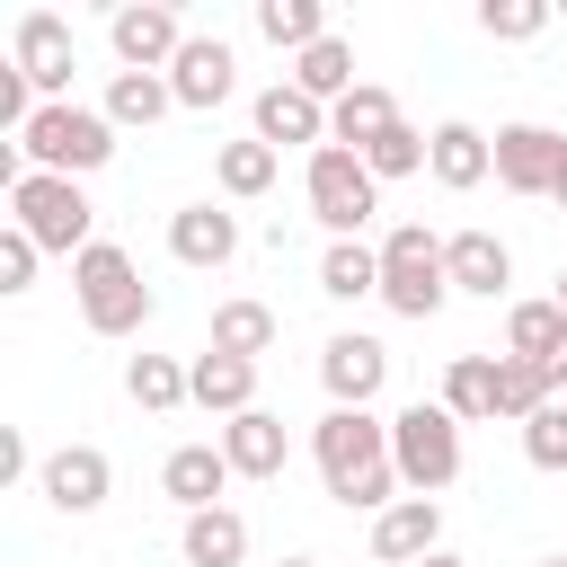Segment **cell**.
<instances>
[{"instance_id": "6da1fadb", "label": "cell", "mask_w": 567, "mask_h": 567, "mask_svg": "<svg viewBox=\"0 0 567 567\" xmlns=\"http://www.w3.org/2000/svg\"><path fill=\"white\" fill-rule=\"evenodd\" d=\"M310 461L328 478V496L346 514H390L399 505V461H390V425L372 408H328L310 425Z\"/></svg>"}, {"instance_id": "7a4b0ae2", "label": "cell", "mask_w": 567, "mask_h": 567, "mask_svg": "<svg viewBox=\"0 0 567 567\" xmlns=\"http://www.w3.org/2000/svg\"><path fill=\"white\" fill-rule=\"evenodd\" d=\"M9 221H18L44 257H89V248H97V204L80 195V177L27 168V177L9 186Z\"/></svg>"}, {"instance_id": "3957f363", "label": "cell", "mask_w": 567, "mask_h": 567, "mask_svg": "<svg viewBox=\"0 0 567 567\" xmlns=\"http://www.w3.org/2000/svg\"><path fill=\"white\" fill-rule=\"evenodd\" d=\"M71 292H80V319L97 337H142L151 328V284H142L133 248H115V239H97L89 257H71Z\"/></svg>"}, {"instance_id": "277c9868", "label": "cell", "mask_w": 567, "mask_h": 567, "mask_svg": "<svg viewBox=\"0 0 567 567\" xmlns=\"http://www.w3.org/2000/svg\"><path fill=\"white\" fill-rule=\"evenodd\" d=\"M18 151H27V168H44V177H89V168L115 159V124H106V106L62 97V106H35V124L18 133Z\"/></svg>"}, {"instance_id": "5b68a950", "label": "cell", "mask_w": 567, "mask_h": 567, "mask_svg": "<svg viewBox=\"0 0 567 567\" xmlns=\"http://www.w3.org/2000/svg\"><path fill=\"white\" fill-rule=\"evenodd\" d=\"M301 195H310V221H319L328 239H363V221L381 213V177H372L363 151H346V142H319V151H310Z\"/></svg>"}, {"instance_id": "8992f818", "label": "cell", "mask_w": 567, "mask_h": 567, "mask_svg": "<svg viewBox=\"0 0 567 567\" xmlns=\"http://www.w3.org/2000/svg\"><path fill=\"white\" fill-rule=\"evenodd\" d=\"M390 461H399V487L408 496H443L461 478V416L443 399H416L390 416Z\"/></svg>"}, {"instance_id": "52a82bcc", "label": "cell", "mask_w": 567, "mask_h": 567, "mask_svg": "<svg viewBox=\"0 0 567 567\" xmlns=\"http://www.w3.org/2000/svg\"><path fill=\"white\" fill-rule=\"evenodd\" d=\"M381 301H390L399 319H434V310L452 301V275H443V239H434L425 221H399V230L381 239Z\"/></svg>"}, {"instance_id": "ba28073f", "label": "cell", "mask_w": 567, "mask_h": 567, "mask_svg": "<svg viewBox=\"0 0 567 567\" xmlns=\"http://www.w3.org/2000/svg\"><path fill=\"white\" fill-rule=\"evenodd\" d=\"M106 44H115L124 71H168V62L186 53V18H177L168 0H124V9L106 18Z\"/></svg>"}, {"instance_id": "9c48e42d", "label": "cell", "mask_w": 567, "mask_h": 567, "mask_svg": "<svg viewBox=\"0 0 567 567\" xmlns=\"http://www.w3.org/2000/svg\"><path fill=\"white\" fill-rule=\"evenodd\" d=\"M9 62L35 80L44 106H62V97H71V71H80V44H71V27H62L53 9H27L18 35H9Z\"/></svg>"}, {"instance_id": "30bf717a", "label": "cell", "mask_w": 567, "mask_h": 567, "mask_svg": "<svg viewBox=\"0 0 567 567\" xmlns=\"http://www.w3.org/2000/svg\"><path fill=\"white\" fill-rule=\"evenodd\" d=\"M381 381H390V346H381V337L346 328V337L319 346V390H328V408H372Z\"/></svg>"}, {"instance_id": "8fae6325", "label": "cell", "mask_w": 567, "mask_h": 567, "mask_svg": "<svg viewBox=\"0 0 567 567\" xmlns=\"http://www.w3.org/2000/svg\"><path fill=\"white\" fill-rule=\"evenodd\" d=\"M35 496H44L53 514H97V505L115 496V461H106L97 443H62V452H44Z\"/></svg>"}, {"instance_id": "7c38bea8", "label": "cell", "mask_w": 567, "mask_h": 567, "mask_svg": "<svg viewBox=\"0 0 567 567\" xmlns=\"http://www.w3.org/2000/svg\"><path fill=\"white\" fill-rule=\"evenodd\" d=\"M567 168V133L549 124H496V186L505 195H549Z\"/></svg>"}, {"instance_id": "4fadbf2b", "label": "cell", "mask_w": 567, "mask_h": 567, "mask_svg": "<svg viewBox=\"0 0 567 567\" xmlns=\"http://www.w3.org/2000/svg\"><path fill=\"white\" fill-rule=\"evenodd\" d=\"M443 549V496H399L390 514H372V558L381 567H425Z\"/></svg>"}, {"instance_id": "5bb4252c", "label": "cell", "mask_w": 567, "mask_h": 567, "mask_svg": "<svg viewBox=\"0 0 567 567\" xmlns=\"http://www.w3.org/2000/svg\"><path fill=\"white\" fill-rule=\"evenodd\" d=\"M443 275H452V292H470V301H505V292H514V248H505L496 230H452V239H443Z\"/></svg>"}, {"instance_id": "9a60e30c", "label": "cell", "mask_w": 567, "mask_h": 567, "mask_svg": "<svg viewBox=\"0 0 567 567\" xmlns=\"http://www.w3.org/2000/svg\"><path fill=\"white\" fill-rule=\"evenodd\" d=\"M168 257L195 266V275L230 266V257H239V213H221V204H177V213H168Z\"/></svg>"}, {"instance_id": "2e32d148", "label": "cell", "mask_w": 567, "mask_h": 567, "mask_svg": "<svg viewBox=\"0 0 567 567\" xmlns=\"http://www.w3.org/2000/svg\"><path fill=\"white\" fill-rule=\"evenodd\" d=\"M425 168H434V186H452V195H470L478 177H496V133H478V124H434L425 133Z\"/></svg>"}, {"instance_id": "e0dca14e", "label": "cell", "mask_w": 567, "mask_h": 567, "mask_svg": "<svg viewBox=\"0 0 567 567\" xmlns=\"http://www.w3.org/2000/svg\"><path fill=\"white\" fill-rule=\"evenodd\" d=\"M239 470L221 461V443H177L168 461H159V496L177 505V514H204V505H221V487H230Z\"/></svg>"}, {"instance_id": "ac0fdd59", "label": "cell", "mask_w": 567, "mask_h": 567, "mask_svg": "<svg viewBox=\"0 0 567 567\" xmlns=\"http://www.w3.org/2000/svg\"><path fill=\"white\" fill-rule=\"evenodd\" d=\"M168 89H177V106H221L230 89H239V62H230V44L221 35H186V53L168 62Z\"/></svg>"}, {"instance_id": "d6986e66", "label": "cell", "mask_w": 567, "mask_h": 567, "mask_svg": "<svg viewBox=\"0 0 567 567\" xmlns=\"http://www.w3.org/2000/svg\"><path fill=\"white\" fill-rule=\"evenodd\" d=\"M257 142H266V151H292V142L319 151V142H328V106L301 97L292 80H275V89H257Z\"/></svg>"}, {"instance_id": "ffe728a7", "label": "cell", "mask_w": 567, "mask_h": 567, "mask_svg": "<svg viewBox=\"0 0 567 567\" xmlns=\"http://www.w3.org/2000/svg\"><path fill=\"white\" fill-rule=\"evenodd\" d=\"M221 461H230L239 478H284V461H292V434H284V416H275V408H248V416H230V425H221Z\"/></svg>"}, {"instance_id": "44dd1931", "label": "cell", "mask_w": 567, "mask_h": 567, "mask_svg": "<svg viewBox=\"0 0 567 567\" xmlns=\"http://www.w3.org/2000/svg\"><path fill=\"white\" fill-rule=\"evenodd\" d=\"M186 399H195V408H213V416L230 425V416H248V408H257V363H239V354H213V346H204V354L186 363Z\"/></svg>"}, {"instance_id": "7402d4cb", "label": "cell", "mask_w": 567, "mask_h": 567, "mask_svg": "<svg viewBox=\"0 0 567 567\" xmlns=\"http://www.w3.org/2000/svg\"><path fill=\"white\" fill-rule=\"evenodd\" d=\"M177 549H186V567H239L248 558V514L239 505H204V514H186Z\"/></svg>"}, {"instance_id": "603a6c76", "label": "cell", "mask_w": 567, "mask_h": 567, "mask_svg": "<svg viewBox=\"0 0 567 567\" xmlns=\"http://www.w3.org/2000/svg\"><path fill=\"white\" fill-rule=\"evenodd\" d=\"M390 124H408V115H399V97H390L381 80H363L354 97H337V106H328V142H346V151H372Z\"/></svg>"}, {"instance_id": "cb8c5ba5", "label": "cell", "mask_w": 567, "mask_h": 567, "mask_svg": "<svg viewBox=\"0 0 567 567\" xmlns=\"http://www.w3.org/2000/svg\"><path fill=\"white\" fill-rule=\"evenodd\" d=\"M292 89H301V97H319V106L354 97V89H363V80H354V44H346V35H319V44L292 62Z\"/></svg>"}, {"instance_id": "d4e9b609", "label": "cell", "mask_w": 567, "mask_h": 567, "mask_svg": "<svg viewBox=\"0 0 567 567\" xmlns=\"http://www.w3.org/2000/svg\"><path fill=\"white\" fill-rule=\"evenodd\" d=\"M168 106H177L168 71H115V80H106V124H115V133H124V124H142V133H151Z\"/></svg>"}, {"instance_id": "484cf974", "label": "cell", "mask_w": 567, "mask_h": 567, "mask_svg": "<svg viewBox=\"0 0 567 567\" xmlns=\"http://www.w3.org/2000/svg\"><path fill=\"white\" fill-rule=\"evenodd\" d=\"M443 408L461 425H496V354H452L443 363Z\"/></svg>"}, {"instance_id": "4316f807", "label": "cell", "mask_w": 567, "mask_h": 567, "mask_svg": "<svg viewBox=\"0 0 567 567\" xmlns=\"http://www.w3.org/2000/svg\"><path fill=\"white\" fill-rule=\"evenodd\" d=\"M558 346H567V310H558V301H514V310H505V354L558 363Z\"/></svg>"}, {"instance_id": "83f0119b", "label": "cell", "mask_w": 567, "mask_h": 567, "mask_svg": "<svg viewBox=\"0 0 567 567\" xmlns=\"http://www.w3.org/2000/svg\"><path fill=\"white\" fill-rule=\"evenodd\" d=\"M257 35H266V44H284V53L301 62V53H310L319 35H337V27H328V9H319V0H257Z\"/></svg>"}, {"instance_id": "f1b7e54d", "label": "cell", "mask_w": 567, "mask_h": 567, "mask_svg": "<svg viewBox=\"0 0 567 567\" xmlns=\"http://www.w3.org/2000/svg\"><path fill=\"white\" fill-rule=\"evenodd\" d=\"M319 292H328V301H363V292H381V248H363V239H328V257H319Z\"/></svg>"}, {"instance_id": "f546056e", "label": "cell", "mask_w": 567, "mask_h": 567, "mask_svg": "<svg viewBox=\"0 0 567 567\" xmlns=\"http://www.w3.org/2000/svg\"><path fill=\"white\" fill-rule=\"evenodd\" d=\"M558 399V381H549V363H523V354H496V416H514V425H532L540 408Z\"/></svg>"}, {"instance_id": "4dcf8cb0", "label": "cell", "mask_w": 567, "mask_h": 567, "mask_svg": "<svg viewBox=\"0 0 567 567\" xmlns=\"http://www.w3.org/2000/svg\"><path fill=\"white\" fill-rule=\"evenodd\" d=\"M266 346H275V310H266V301H221V310H213V354L257 363Z\"/></svg>"}, {"instance_id": "1f68e13d", "label": "cell", "mask_w": 567, "mask_h": 567, "mask_svg": "<svg viewBox=\"0 0 567 567\" xmlns=\"http://www.w3.org/2000/svg\"><path fill=\"white\" fill-rule=\"evenodd\" d=\"M124 399L151 408V416L186 408V363H177V354H133V363H124Z\"/></svg>"}, {"instance_id": "d6a6232c", "label": "cell", "mask_w": 567, "mask_h": 567, "mask_svg": "<svg viewBox=\"0 0 567 567\" xmlns=\"http://www.w3.org/2000/svg\"><path fill=\"white\" fill-rule=\"evenodd\" d=\"M275 159H284V151H266V142L248 133V142H221V151H213V177H221V195H239V204H248V195H266V186H275Z\"/></svg>"}, {"instance_id": "836d02e7", "label": "cell", "mask_w": 567, "mask_h": 567, "mask_svg": "<svg viewBox=\"0 0 567 567\" xmlns=\"http://www.w3.org/2000/svg\"><path fill=\"white\" fill-rule=\"evenodd\" d=\"M549 27V0H478V35H496V44H532Z\"/></svg>"}, {"instance_id": "e575fe53", "label": "cell", "mask_w": 567, "mask_h": 567, "mask_svg": "<svg viewBox=\"0 0 567 567\" xmlns=\"http://www.w3.org/2000/svg\"><path fill=\"white\" fill-rule=\"evenodd\" d=\"M363 168H372L381 186H390V177H416V168H425V133H416V124H390V133L363 151Z\"/></svg>"}, {"instance_id": "d590c367", "label": "cell", "mask_w": 567, "mask_h": 567, "mask_svg": "<svg viewBox=\"0 0 567 567\" xmlns=\"http://www.w3.org/2000/svg\"><path fill=\"white\" fill-rule=\"evenodd\" d=\"M523 461H532V470H567V399H549V408L523 425Z\"/></svg>"}, {"instance_id": "8d00e7d4", "label": "cell", "mask_w": 567, "mask_h": 567, "mask_svg": "<svg viewBox=\"0 0 567 567\" xmlns=\"http://www.w3.org/2000/svg\"><path fill=\"white\" fill-rule=\"evenodd\" d=\"M35 257H44V248L9 221V230H0V292H35Z\"/></svg>"}, {"instance_id": "74e56055", "label": "cell", "mask_w": 567, "mask_h": 567, "mask_svg": "<svg viewBox=\"0 0 567 567\" xmlns=\"http://www.w3.org/2000/svg\"><path fill=\"white\" fill-rule=\"evenodd\" d=\"M27 470H44V461L27 452V434H18V425H0V478H27Z\"/></svg>"}, {"instance_id": "f35d334b", "label": "cell", "mask_w": 567, "mask_h": 567, "mask_svg": "<svg viewBox=\"0 0 567 567\" xmlns=\"http://www.w3.org/2000/svg\"><path fill=\"white\" fill-rule=\"evenodd\" d=\"M549 204H558V213H567V168H558V186H549Z\"/></svg>"}, {"instance_id": "ab89813d", "label": "cell", "mask_w": 567, "mask_h": 567, "mask_svg": "<svg viewBox=\"0 0 567 567\" xmlns=\"http://www.w3.org/2000/svg\"><path fill=\"white\" fill-rule=\"evenodd\" d=\"M425 567H470V558H452V549H434V558H425Z\"/></svg>"}, {"instance_id": "60d3db41", "label": "cell", "mask_w": 567, "mask_h": 567, "mask_svg": "<svg viewBox=\"0 0 567 567\" xmlns=\"http://www.w3.org/2000/svg\"><path fill=\"white\" fill-rule=\"evenodd\" d=\"M549 301H558V310H567V266H558V292H549Z\"/></svg>"}, {"instance_id": "b9f144b4", "label": "cell", "mask_w": 567, "mask_h": 567, "mask_svg": "<svg viewBox=\"0 0 567 567\" xmlns=\"http://www.w3.org/2000/svg\"><path fill=\"white\" fill-rule=\"evenodd\" d=\"M275 567H319V558H275Z\"/></svg>"}, {"instance_id": "7bdbcfd3", "label": "cell", "mask_w": 567, "mask_h": 567, "mask_svg": "<svg viewBox=\"0 0 567 567\" xmlns=\"http://www.w3.org/2000/svg\"><path fill=\"white\" fill-rule=\"evenodd\" d=\"M540 567H567V558H540Z\"/></svg>"}]
</instances>
